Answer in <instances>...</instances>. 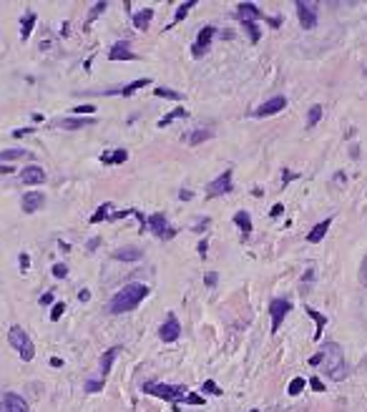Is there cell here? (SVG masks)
<instances>
[{"instance_id":"obj_1","label":"cell","mask_w":367,"mask_h":412,"mask_svg":"<svg viewBox=\"0 0 367 412\" xmlns=\"http://www.w3.org/2000/svg\"><path fill=\"white\" fill-rule=\"evenodd\" d=\"M146 297H149V287L146 284H139V282H131V284H123L121 292L113 294V299L108 302V312L111 314H123V312H131L136 309Z\"/></svg>"},{"instance_id":"obj_2","label":"cell","mask_w":367,"mask_h":412,"mask_svg":"<svg viewBox=\"0 0 367 412\" xmlns=\"http://www.w3.org/2000/svg\"><path fill=\"white\" fill-rule=\"evenodd\" d=\"M322 352V360H325V370L330 375V379H345L347 377V364H345V355H342V347L337 342H325V347L319 349Z\"/></svg>"},{"instance_id":"obj_3","label":"cell","mask_w":367,"mask_h":412,"mask_svg":"<svg viewBox=\"0 0 367 412\" xmlns=\"http://www.w3.org/2000/svg\"><path fill=\"white\" fill-rule=\"evenodd\" d=\"M143 392H149L154 397H164V400L174 402V412H179V400H186V387L184 385H156V382H146Z\"/></svg>"},{"instance_id":"obj_4","label":"cell","mask_w":367,"mask_h":412,"mask_svg":"<svg viewBox=\"0 0 367 412\" xmlns=\"http://www.w3.org/2000/svg\"><path fill=\"white\" fill-rule=\"evenodd\" d=\"M8 342L18 349V355L23 357V362H31L33 357H35V347H33V340L28 337V332L23 329V327H10V332H8Z\"/></svg>"},{"instance_id":"obj_5","label":"cell","mask_w":367,"mask_h":412,"mask_svg":"<svg viewBox=\"0 0 367 412\" xmlns=\"http://www.w3.org/2000/svg\"><path fill=\"white\" fill-rule=\"evenodd\" d=\"M297 16L304 31H312L317 25V3H304V0H297Z\"/></svg>"},{"instance_id":"obj_6","label":"cell","mask_w":367,"mask_h":412,"mask_svg":"<svg viewBox=\"0 0 367 412\" xmlns=\"http://www.w3.org/2000/svg\"><path fill=\"white\" fill-rule=\"evenodd\" d=\"M292 309V302L289 299H272V304H269V314H272V334L280 329V325H282V319L287 317V312Z\"/></svg>"},{"instance_id":"obj_7","label":"cell","mask_w":367,"mask_h":412,"mask_svg":"<svg viewBox=\"0 0 367 412\" xmlns=\"http://www.w3.org/2000/svg\"><path fill=\"white\" fill-rule=\"evenodd\" d=\"M179 334H181V325H179V319H176V314L171 312L166 317V322L161 325L158 337H161V342H176V340H179Z\"/></svg>"},{"instance_id":"obj_8","label":"cell","mask_w":367,"mask_h":412,"mask_svg":"<svg viewBox=\"0 0 367 412\" xmlns=\"http://www.w3.org/2000/svg\"><path fill=\"white\" fill-rule=\"evenodd\" d=\"M0 412H31V407H28V402L23 400L20 395L5 392L3 400H0Z\"/></svg>"},{"instance_id":"obj_9","label":"cell","mask_w":367,"mask_h":412,"mask_svg":"<svg viewBox=\"0 0 367 412\" xmlns=\"http://www.w3.org/2000/svg\"><path fill=\"white\" fill-rule=\"evenodd\" d=\"M209 196H219V194H229L234 191V181H231V171H224L222 176H216V179L209 184Z\"/></svg>"},{"instance_id":"obj_10","label":"cell","mask_w":367,"mask_h":412,"mask_svg":"<svg viewBox=\"0 0 367 412\" xmlns=\"http://www.w3.org/2000/svg\"><path fill=\"white\" fill-rule=\"evenodd\" d=\"M284 106H287V98H284V96H274V98H269L267 103H262V106L254 111V116H257V119H264V116H274V113L284 111Z\"/></svg>"},{"instance_id":"obj_11","label":"cell","mask_w":367,"mask_h":412,"mask_svg":"<svg viewBox=\"0 0 367 412\" xmlns=\"http://www.w3.org/2000/svg\"><path fill=\"white\" fill-rule=\"evenodd\" d=\"M214 31H216V28H211V25H207V28H201V31H199V38H196L194 48H192L196 58L209 51V43H211V38H214Z\"/></svg>"},{"instance_id":"obj_12","label":"cell","mask_w":367,"mask_h":412,"mask_svg":"<svg viewBox=\"0 0 367 412\" xmlns=\"http://www.w3.org/2000/svg\"><path fill=\"white\" fill-rule=\"evenodd\" d=\"M20 181L25 184V186H35V184H43L46 181V171H43L40 166H25L23 171H20Z\"/></svg>"},{"instance_id":"obj_13","label":"cell","mask_w":367,"mask_h":412,"mask_svg":"<svg viewBox=\"0 0 367 412\" xmlns=\"http://www.w3.org/2000/svg\"><path fill=\"white\" fill-rule=\"evenodd\" d=\"M237 18H239L242 23H254V20H262V18H264V13H262L254 3H242V5L237 8Z\"/></svg>"},{"instance_id":"obj_14","label":"cell","mask_w":367,"mask_h":412,"mask_svg":"<svg viewBox=\"0 0 367 412\" xmlns=\"http://www.w3.org/2000/svg\"><path fill=\"white\" fill-rule=\"evenodd\" d=\"M43 201H46V196H43V191H28V194L23 196V211H25V214H33V211H38L40 206H43Z\"/></svg>"},{"instance_id":"obj_15","label":"cell","mask_w":367,"mask_h":412,"mask_svg":"<svg viewBox=\"0 0 367 412\" xmlns=\"http://www.w3.org/2000/svg\"><path fill=\"white\" fill-rule=\"evenodd\" d=\"M108 58H111V61H131V58H134V53H131V43H128V40L113 43Z\"/></svg>"},{"instance_id":"obj_16","label":"cell","mask_w":367,"mask_h":412,"mask_svg":"<svg viewBox=\"0 0 367 412\" xmlns=\"http://www.w3.org/2000/svg\"><path fill=\"white\" fill-rule=\"evenodd\" d=\"M151 81L149 78H139V81H134V83H128V86H123V88H113V91H104L106 96H131L134 91H139V88H146Z\"/></svg>"},{"instance_id":"obj_17","label":"cell","mask_w":367,"mask_h":412,"mask_svg":"<svg viewBox=\"0 0 367 412\" xmlns=\"http://www.w3.org/2000/svg\"><path fill=\"white\" fill-rule=\"evenodd\" d=\"M141 257H143V252L139 246H121L113 252V259H119V261H139Z\"/></svg>"},{"instance_id":"obj_18","label":"cell","mask_w":367,"mask_h":412,"mask_svg":"<svg viewBox=\"0 0 367 412\" xmlns=\"http://www.w3.org/2000/svg\"><path fill=\"white\" fill-rule=\"evenodd\" d=\"M119 352H123L121 347H111L104 357H101V379H106L108 377V372H111V364H113V360L119 357Z\"/></svg>"},{"instance_id":"obj_19","label":"cell","mask_w":367,"mask_h":412,"mask_svg":"<svg viewBox=\"0 0 367 412\" xmlns=\"http://www.w3.org/2000/svg\"><path fill=\"white\" fill-rule=\"evenodd\" d=\"M330 226H332V219H325V222H319L310 234H307V241H310V244H319L322 239H325V234H327Z\"/></svg>"},{"instance_id":"obj_20","label":"cell","mask_w":367,"mask_h":412,"mask_svg":"<svg viewBox=\"0 0 367 412\" xmlns=\"http://www.w3.org/2000/svg\"><path fill=\"white\" fill-rule=\"evenodd\" d=\"M126 158H128V151L113 149V151H106L104 156H101V164H106V166H111V164H123Z\"/></svg>"},{"instance_id":"obj_21","label":"cell","mask_w":367,"mask_h":412,"mask_svg":"<svg viewBox=\"0 0 367 412\" xmlns=\"http://www.w3.org/2000/svg\"><path fill=\"white\" fill-rule=\"evenodd\" d=\"M234 224L242 229V237H244V239L252 234V216H249L246 211H237V214H234Z\"/></svg>"},{"instance_id":"obj_22","label":"cell","mask_w":367,"mask_h":412,"mask_svg":"<svg viewBox=\"0 0 367 412\" xmlns=\"http://www.w3.org/2000/svg\"><path fill=\"white\" fill-rule=\"evenodd\" d=\"M149 229L156 234V237H164V231H169L166 229V216L164 214H151L149 216Z\"/></svg>"},{"instance_id":"obj_23","label":"cell","mask_w":367,"mask_h":412,"mask_svg":"<svg viewBox=\"0 0 367 412\" xmlns=\"http://www.w3.org/2000/svg\"><path fill=\"white\" fill-rule=\"evenodd\" d=\"M151 18H154V10H151V8H143V10H139L136 16H134V25L139 28V31H146L149 23H151Z\"/></svg>"},{"instance_id":"obj_24","label":"cell","mask_w":367,"mask_h":412,"mask_svg":"<svg viewBox=\"0 0 367 412\" xmlns=\"http://www.w3.org/2000/svg\"><path fill=\"white\" fill-rule=\"evenodd\" d=\"M304 312L307 314H310L315 322H317V332H315V340H319V337H322V332H325V325H327V319L325 317H322L319 312H317V309H312V307H304Z\"/></svg>"},{"instance_id":"obj_25","label":"cell","mask_w":367,"mask_h":412,"mask_svg":"<svg viewBox=\"0 0 367 412\" xmlns=\"http://www.w3.org/2000/svg\"><path fill=\"white\" fill-rule=\"evenodd\" d=\"M186 116H189V111H186V108H174L171 113H166L164 119L158 121V126L164 128V126H169V123H174V121H179V119H186Z\"/></svg>"},{"instance_id":"obj_26","label":"cell","mask_w":367,"mask_h":412,"mask_svg":"<svg viewBox=\"0 0 367 412\" xmlns=\"http://www.w3.org/2000/svg\"><path fill=\"white\" fill-rule=\"evenodd\" d=\"M33 25H35V13L28 10L25 18H23V28H20V38H23V40H28V35H31V31H33Z\"/></svg>"},{"instance_id":"obj_27","label":"cell","mask_w":367,"mask_h":412,"mask_svg":"<svg viewBox=\"0 0 367 412\" xmlns=\"http://www.w3.org/2000/svg\"><path fill=\"white\" fill-rule=\"evenodd\" d=\"M91 123H93V119H83V116L81 119H63L61 121L63 128H83V126H91Z\"/></svg>"},{"instance_id":"obj_28","label":"cell","mask_w":367,"mask_h":412,"mask_svg":"<svg viewBox=\"0 0 367 412\" xmlns=\"http://www.w3.org/2000/svg\"><path fill=\"white\" fill-rule=\"evenodd\" d=\"M111 209H113L111 204H104V206H98V211H96V214L91 216V224H101V222H104V219H111V214H108Z\"/></svg>"},{"instance_id":"obj_29","label":"cell","mask_w":367,"mask_h":412,"mask_svg":"<svg viewBox=\"0 0 367 412\" xmlns=\"http://www.w3.org/2000/svg\"><path fill=\"white\" fill-rule=\"evenodd\" d=\"M322 119V106H312L310 108V116H307V128H315Z\"/></svg>"},{"instance_id":"obj_30","label":"cell","mask_w":367,"mask_h":412,"mask_svg":"<svg viewBox=\"0 0 367 412\" xmlns=\"http://www.w3.org/2000/svg\"><path fill=\"white\" fill-rule=\"evenodd\" d=\"M207 138H211V131H204V128H199V131H194V134L189 136V143H192V146H199L201 141H207Z\"/></svg>"},{"instance_id":"obj_31","label":"cell","mask_w":367,"mask_h":412,"mask_svg":"<svg viewBox=\"0 0 367 412\" xmlns=\"http://www.w3.org/2000/svg\"><path fill=\"white\" fill-rule=\"evenodd\" d=\"M304 387H307V382H304V377H295V379L289 382V390H287V392H289L292 397H297V395H299V392H302Z\"/></svg>"},{"instance_id":"obj_32","label":"cell","mask_w":367,"mask_h":412,"mask_svg":"<svg viewBox=\"0 0 367 412\" xmlns=\"http://www.w3.org/2000/svg\"><path fill=\"white\" fill-rule=\"evenodd\" d=\"M106 8H108V3H106V0H101V3H96V5H93V10H91V16H88V20H86V25H91V23H93V20H96V18L101 16V13L106 10Z\"/></svg>"},{"instance_id":"obj_33","label":"cell","mask_w":367,"mask_h":412,"mask_svg":"<svg viewBox=\"0 0 367 412\" xmlns=\"http://www.w3.org/2000/svg\"><path fill=\"white\" fill-rule=\"evenodd\" d=\"M104 385H106V379H86L83 390H86V392H101V390H104Z\"/></svg>"},{"instance_id":"obj_34","label":"cell","mask_w":367,"mask_h":412,"mask_svg":"<svg viewBox=\"0 0 367 412\" xmlns=\"http://www.w3.org/2000/svg\"><path fill=\"white\" fill-rule=\"evenodd\" d=\"M194 5H196V0H189V3H184V5L179 8V10H176V16H174V23H179V20H184V18H186V13L192 10Z\"/></svg>"},{"instance_id":"obj_35","label":"cell","mask_w":367,"mask_h":412,"mask_svg":"<svg viewBox=\"0 0 367 412\" xmlns=\"http://www.w3.org/2000/svg\"><path fill=\"white\" fill-rule=\"evenodd\" d=\"M158 98H171V101H179L181 98V93H176V91H171V88H164V86H161V88H156V91H154Z\"/></svg>"},{"instance_id":"obj_36","label":"cell","mask_w":367,"mask_h":412,"mask_svg":"<svg viewBox=\"0 0 367 412\" xmlns=\"http://www.w3.org/2000/svg\"><path fill=\"white\" fill-rule=\"evenodd\" d=\"M20 156H25V151H20V149L0 151V161H16V158H20Z\"/></svg>"},{"instance_id":"obj_37","label":"cell","mask_w":367,"mask_h":412,"mask_svg":"<svg viewBox=\"0 0 367 412\" xmlns=\"http://www.w3.org/2000/svg\"><path fill=\"white\" fill-rule=\"evenodd\" d=\"M201 390H204V392H209V395H216V397L222 395V387H219L214 379H207V382H204V385H201Z\"/></svg>"},{"instance_id":"obj_38","label":"cell","mask_w":367,"mask_h":412,"mask_svg":"<svg viewBox=\"0 0 367 412\" xmlns=\"http://www.w3.org/2000/svg\"><path fill=\"white\" fill-rule=\"evenodd\" d=\"M244 28H246V31H249V38H252V43H259L262 33H259V28H257V23H244Z\"/></svg>"},{"instance_id":"obj_39","label":"cell","mask_w":367,"mask_h":412,"mask_svg":"<svg viewBox=\"0 0 367 412\" xmlns=\"http://www.w3.org/2000/svg\"><path fill=\"white\" fill-rule=\"evenodd\" d=\"M66 312V304L63 302H58V304H53V312H51V319L53 322H58V319H61V314Z\"/></svg>"},{"instance_id":"obj_40","label":"cell","mask_w":367,"mask_h":412,"mask_svg":"<svg viewBox=\"0 0 367 412\" xmlns=\"http://www.w3.org/2000/svg\"><path fill=\"white\" fill-rule=\"evenodd\" d=\"M68 274V267H66V264H55V267H53V276L55 279H63Z\"/></svg>"},{"instance_id":"obj_41","label":"cell","mask_w":367,"mask_h":412,"mask_svg":"<svg viewBox=\"0 0 367 412\" xmlns=\"http://www.w3.org/2000/svg\"><path fill=\"white\" fill-rule=\"evenodd\" d=\"M297 176H299V173H295V171H289V169H284V173H282V184L287 186L289 181H295V179H297Z\"/></svg>"},{"instance_id":"obj_42","label":"cell","mask_w":367,"mask_h":412,"mask_svg":"<svg viewBox=\"0 0 367 412\" xmlns=\"http://www.w3.org/2000/svg\"><path fill=\"white\" fill-rule=\"evenodd\" d=\"M307 385H310L315 392H322V390H325V385H322V379H319V377H312L310 382H307Z\"/></svg>"},{"instance_id":"obj_43","label":"cell","mask_w":367,"mask_h":412,"mask_svg":"<svg viewBox=\"0 0 367 412\" xmlns=\"http://www.w3.org/2000/svg\"><path fill=\"white\" fill-rule=\"evenodd\" d=\"M96 108L91 106V103H86V106H76V108H73V113H78V116H83V113H93Z\"/></svg>"},{"instance_id":"obj_44","label":"cell","mask_w":367,"mask_h":412,"mask_svg":"<svg viewBox=\"0 0 367 412\" xmlns=\"http://www.w3.org/2000/svg\"><path fill=\"white\" fill-rule=\"evenodd\" d=\"M360 282L367 287V257L362 259V267H360Z\"/></svg>"},{"instance_id":"obj_45","label":"cell","mask_w":367,"mask_h":412,"mask_svg":"<svg viewBox=\"0 0 367 412\" xmlns=\"http://www.w3.org/2000/svg\"><path fill=\"white\" fill-rule=\"evenodd\" d=\"M184 402H189V405H204V397H199V395H186Z\"/></svg>"},{"instance_id":"obj_46","label":"cell","mask_w":367,"mask_h":412,"mask_svg":"<svg viewBox=\"0 0 367 412\" xmlns=\"http://www.w3.org/2000/svg\"><path fill=\"white\" fill-rule=\"evenodd\" d=\"M282 211H284V206H282V204H274V206H272V211H269V214H272V216H280Z\"/></svg>"},{"instance_id":"obj_47","label":"cell","mask_w":367,"mask_h":412,"mask_svg":"<svg viewBox=\"0 0 367 412\" xmlns=\"http://www.w3.org/2000/svg\"><path fill=\"white\" fill-rule=\"evenodd\" d=\"M207 249H209V244H207V239L204 241H199V254H201V259L207 257Z\"/></svg>"},{"instance_id":"obj_48","label":"cell","mask_w":367,"mask_h":412,"mask_svg":"<svg viewBox=\"0 0 367 412\" xmlns=\"http://www.w3.org/2000/svg\"><path fill=\"white\" fill-rule=\"evenodd\" d=\"M51 302H53V294H51V292L40 294V304H51Z\"/></svg>"},{"instance_id":"obj_49","label":"cell","mask_w":367,"mask_h":412,"mask_svg":"<svg viewBox=\"0 0 367 412\" xmlns=\"http://www.w3.org/2000/svg\"><path fill=\"white\" fill-rule=\"evenodd\" d=\"M20 267H23V269L31 267V257H28V254H20Z\"/></svg>"},{"instance_id":"obj_50","label":"cell","mask_w":367,"mask_h":412,"mask_svg":"<svg viewBox=\"0 0 367 412\" xmlns=\"http://www.w3.org/2000/svg\"><path fill=\"white\" fill-rule=\"evenodd\" d=\"M78 299H81V302H88V299H91V292H88V289H81V292H78Z\"/></svg>"},{"instance_id":"obj_51","label":"cell","mask_w":367,"mask_h":412,"mask_svg":"<svg viewBox=\"0 0 367 412\" xmlns=\"http://www.w3.org/2000/svg\"><path fill=\"white\" fill-rule=\"evenodd\" d=\"M207 226H209V219H201V222L194 226V231H201V229H207Z\"/></svg>"},{"instance_id":"obj_52","label":"cell","mask_w":367,"mask_h":412,"mask_svg":"<svg viewBox=\"0 0 367 412\" xmlns=\"http://www.w3.org/2000/svg\"><path fill=\"white\" fill-rule=\"evenodd\" d=\"M319 362H322V352H317L315 357H310V364H312V367H317Z\"/></svg>"},{"instance_id":"obj_53","label":"cell","mask_w":367,"mask_h":412,"mask_svg":"<svg viewBox=\"0 0 367 412\" xmlns=\"http://www.w3.org/2000/svg\"><path fill=\"white\" fill-rule=\"evenodd\" d=\"M98 244H101V239L96 237V239H91L88 241V252H93V249H98Z\"/></svg>"},{"instance_id":"obj_54","label":"cell","mask_w":367,"mask_h":412,"mask_svg":"<svg viewBox=\"0 0 367 412\" xmlns=\"http://www.w3.org/2000/svg\"><path fill=\"white\" fill-rule=\"evenodd\" d=\"M207 284H209V287H214V284H216V274H214V272H209V274H207Z\"/></svg>"},{"instance_id":"obj_55","label":"cell","mask_w":367,"mask_h":412,"mask_svg":"<svg viewBox=\"0 0 367 412\" xmlns=\"http://www.w3.org/2000/svg\"><path fill=\"white\" fill-rule=\"evenodd\" d=\"M25 134H31V128H20V131H13V136H18V138H20V136H25Z\"/></svg>"},{"instance_id":"obj_56","label":"cell","mask_w":367,"mask_h":412,"mask_svg":"<svg viewBox=\"0 0 367 412\" xmlns=\"http://www.w3.org/2000/svg\"><path fill=\"white\" fill-rule=\"evenodd\" d=\"M179 199H184V201H189V199H192V191H181V194H179Z\"/></svg>"},{"instance_id":"obj_57","label":"cell","mask_w":367,"mask_h":412,"mask_svg":"<svg viewBox=\"0 0 367 412\" xmlns=\"http://www.w3.org/2000/svg\"><path fill=\"white\" fill-rule=\"evenodd\" d=\"M51 364H53V367H61V364H63V360H61V357H53V360H51Z\"/></svg>"},{"instance_id":"obj_58","label":"cell","mask_w":367,"mask_h":412,"mask_svg":"<svg viewBox=\"0 0 367 412\" xmlns=\"http://www.w3.org/2000/svg\"><path fill=\"white\" fill-rule=\"evenodd\" d=\"M10 171H13L10 166H5V164H0V173H10Z\"/></svg>"},{"instance_id":"obj_59","label":"cell","mask_w":367,"mask_h":412,"mask_svg":"<svg viewBox=\"0 0 367 412\" xmlns=\"http://www.w3.org/2000/svg\"><path fill=\"white\" fill-rule=\"evenodd\" d=\"M249 412H259V410H249Z\"/></svg>"}]
</instances>
